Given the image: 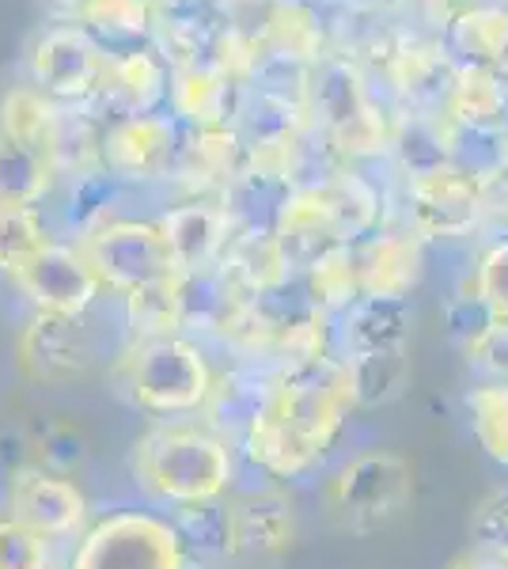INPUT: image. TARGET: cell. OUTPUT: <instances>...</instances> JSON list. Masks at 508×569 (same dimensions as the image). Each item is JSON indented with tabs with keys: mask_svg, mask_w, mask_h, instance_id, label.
<instances>
[{
	"mask_svg": "<svg viewBox=\"0 0 508 569\" xmlns=\"http://www.w3.org/2000/svg\"><path fill=\"white\" fill-rule=\"evenodd\" d=\"M349 410H353L349 376L335 353L289 361L281 365L270 407L243 448L262 471L292 479L311 471L330 452Z\"/></svg>",
	"mask_w": 508,
	"mask_h": 569,
	"instance_id": "obj_1",
	"label": "cell"
},
{
	"mask_svg": "<svg viewBox=\"0 0 508 569\" xmlns=\"http://www.w3.org/2000/svg\"><path fill=\"white\" fill-rule=\"evenodd\" d=\"M133 475L160 501H217L232 482V452H228V440L209 429L168 421L133 445Z\"/></svg>",
	"mask_w": 508,
	"mask_h": 569,
	"instance_id": "obj_2",
	"label": "cell"
},
{
	"mask_svg": "<svg viewBox=\"0 0 508 569\" xmlns=\"http://www.w3.org/2000/svg\"><path fill=\"white\" fill-rule=\"evenodd\" d=\"M122 388L137 407L152 415H190L201 410L212 391L209 361L190 338L156 335L137 338L122 361Z\"/></svg>",
	"mask_w": 508,
	"mask_h": 569,
	"instance_id": "obj_3",
	"label": "cell"
},
{
	"mask_svg": "<svg viewBox=\"0 0 508 569\" xmlns=\"http://www.w3.org/2000/svg\"><path fill=\"white\" fill-rule=\"evenodd\" d=\"M414 501V467L395 452H365L327 486V509L338 528L368 536L391 525Z\"/></svg>",
	"mask_w": 508,
	"mask_h": 569,
	"instance_id": "obj_4",
	"label": "cell"
},
{
	"mask_svg": "<svg viewBox=\"0 0 508 569\" xmlns=\"http://www.w3.org/2000/svg\"><path fill=\"white\" fill-rule=\"evenodd\" d=\"M80 251L96 266L99 281L122 297L160 289L179 278L160 224H149V220H110L88 240H80Z\"/></svg>",
	"mask_w": 508,
	"mask_h": 569,
	"instance_id": "obj_5",
	"label": "cell"
},
{
	"mask_svg": "<svg viewBox=\"0 0 508 569\" xmlns=\"http://www.w3.org/2000/svg\"><path fill=\"white\" fill-rule=\"evenodd\" d=\"M190 558L168 520L114 512L80 539L72 569H187Z\"/></svg>",
	"mask_w": 508,
	"mask_h": 569,
	"instance_id": "obj_6",
	"label": "cell"
},
{
	"mask_svg": "<svg viewBox=\"0 0 508 569\" xmlns=\"http://www.w3.org/2000/svg\"><path fill=\"white\" fill-rule=\"evenodd\" d=\"M489 217V182L440 168L406 182V220L421 240H464Z\"/></svg>",
	"mask_w": 508,
	"mask_h": 569,
	"instance_id": "obj_7",
	"label": "cell"
},
{
	"mask_svg": "<svg viewBox=\"0 0 508 569\" xmlns=\"http://www.w3.org/2000/svg\"><path fill=\"white\" fill-rule=\"evenodd\" d=\"M110 53L80 23L46 31L31 50L34 88L53 103H91L107 80Z\"/></svg>",
	"mask_w": 508,
	"mask_h": 569,
	"instance_id": "obj_8",
	"label": "cell"
},
{
	"mask_svg": "<svg viewBox=\"0 0 508 569\" xmlns=\"http://www.w3.org/2000/svg\"><path fill=\"white\" fill-rule=\"evenodd\" d=\"M182 122L175 114L118 118L103 133V168L118 179H168L182 163Z\"/></svg>",
	"mask_w": 508,
	"mask_h": 569,
	"instance_id": "obj_9",
	"label": "cell"
},
{
	"mask_svg": "<svg viewBox=\"0 0 508 569\" xmlns=\"http://www.w3.org/2000/svg\"><path fill=\"white\" fill-rule=\"evenodd\" d=\"M12 281L20 284V292L31 300L34 311H53V316L72 319L84 316L96 305L99 289H103L88 254L80 247L64 243H46L31 262L20 266Z\"/></svg>",
	"mask_w": 508,
	"mask_h": 569,
	"instance_id": "obj_10",
	"label": "cell"
},
{
	"mask_svg": "<svg viewBox=\"0 0 508 569\" xmlns=\"http://www.w3.org/2000/svg\"><path fill=\"white\" fill-rule=\"evenodd\" d=\"M8 509L42 539H58L84 525L88 501L64 475L46 471L42 463H23L12 467V479H8Z\"/></svg>",
	"mask_w": 508,
	"mask_h": 569,
	"instance_id": "obj_11",
	"label": "cell"
},
{
	"mask_svg": "<svg viewBox=\"0 0 508 569\" xmlns=\"http://www.w3.org/2000/svg\"><path fill=\"white\" fill-rule=\"evenodd\" d=\"M16 361L31 383H69L88 369L91 342L80 319L34 311L16 338Z\"/></svg>",
	"mask_w": 508,
	"mask_h": 569,
	"instance_id": "obj_12",
	"label": "cell"
},
{
	"mask_svg": "<svg viewBox=\"0 0 508 569\" xmlns=\"http://www.w3.org/2000/svg\"><path fill=\"white\" fill-rule=\"evenodd\" d=\"M163 243L171 251L175 273H193V270H209V266L225 262V251L232 243V220H228L220 201L193 198L187 206L168 209L160 220Z\"/></svg>",
	"mask_w": 508,
	"mask_h": 569,
	"instance_id": "obj_13",
	"label": "cell"
},
{
	"mask_svg": "<svg viewBox=\"0 0 508 569\" xmlns=\"http://www.w3.org/2000/svg\"><path fill=\"white\" fill-rule=\"evenodd\" d=\"M292 198H297V187L281 171L258 168V163H247L220 190V206H225L228 220H232V232L243 236V240H273Z\"/></svg>",
	"mask_w": 508,
	"mask_h": 569,
	"instance_id": "obj_14",
	"label": "cell"
},
{
	"mask_svg": "<svg viewBox=\"0 0 508 569\" xmlns=\"http://www.w3.org/2000/svg\"><path fill=\"white\" fill-rule=\"evenodd\" d=\"M243 80L220 66L175 69L171 77V114L187 130H225L236 126L243 103Z\"/></svg>",
	"mask_w": 508,
	"mask_h": 569,
	"instance_id": "obj_15",
	"label": "cell"
},
{
	"mask_svg": "<svg viewBox=\"0 0 508 569\" xmlns=\"http://www.w3.org/2000/svg\"><path fill=\"white\" fill-rule=\"evenodd\" d=\"M171 77H175V69L168 66V58H163L156 46L129 50V53H110L107 80L96 103L114 107L122 118L156 114V107H160L163 99H171Z\"/></svg>",
	"mask_w": 508,
	"mask_h": 569,
	"instance_id": "obj_16",
	"label": "cell"
},
{
	"mask_svg": "<svg viewBox=\"0 0 508 569\" xmlns=\"http://www.w3.org/2000/svg\"><path fill=\"white\" fill-rule=\"evenodd\" d=\"M277 376H281V365H273V369L243 365V369H232L212 380V391L201 410H206L209 426L217 429V437H225V440L251 437V429L262 421L266 407H270V399H273Z\"/></svg>",
	"mask_w": 508,
	"mask_h": 569,
	"instance_id": "obj_17",
	"label": "cell"
},
{
	"mask_svg": "<svg viewBox=\"0 0 508 569\" xmlns=\"http://www.w3.org/2000/svg\"><path fill=\"white\" fill-rule=\"evenodd\" d=\"M365 297H410L425 273V240L414 228H380L357 240Z\"/></svg>",
	"mask_w": 508,
	"mask_h": 569,
	"instance_id": "obj_18",
	"label": "cell"
},
{
	"mask_svg": "<svg viewBox=\"0 0 508 569\" xmlns=\"http://www.w3.org/2000/svg\"><path fill=\"white\" fill-rule=\"evenodd\" d=\"M243 289L232 281L225 266L193 270L175 278V316L179 330H201V335H232Z\"/></svg>",
	"mask_w": 508,
	"mask_h": 569,
	"instance_id": "obj_19",
	"label": "cell"
},
{
	"mask_svg": "<svg viewBox=\"0 0 508 569\" xmlns=\"http://www.w3.org/2000/svg\"><path fill=\"white\" fill-rule=\"evenodd\" d=\"M338 316V327H330L341 350L338 361L406 346V335H410L414 323L410 297H360L357 305H349Z\"/></svg>",
	"mask_w": 508,
	"mask_h": 569,
	"instance_id": "obj_20",
	"label": "cell"
},
{
	"mask_svg": "<svg viewBox=\"0 0 508 569\" xmlns=\"http://www.w3.org/2000/svg\"><path fill=\"white\" fill-rule=\"evenodd\" d=\"M273 243L292 273H308L319 259H327L335 247L349 240L341 236V228L335 224V217L327 213V206H322V198L316 190H297L292 206L285 209Z\"/></svg>",
	"mask_w": 508,
	"mask_h": 569,
	"instance_id": "obj_21",
	"label": "cell"
},
{
	"mask_svg": "<svg viewBox=\"0 0 508 569\" xmlns=\"http://www.w3.org/2000/svg\"><path fill=\"white\" fill-rule=\"evenodd\" d=\"M440 42H445V50L459 66L508 72V8L505 4L464 8V12L445 27Z\"/></svg>",
	"mask_w": 508,
	"mask_h": 569,
	"instance_id": "obj_22",
	"label": "cell"
},
{
	"mask_svg": "<svg viewBox=\"0 0 508 569\" xmlns=\"http://www.w3.org/2000/svg\"><path fill=\"white\" fill-rule=\"evenodd\" d=\"M292 536H297V517L292 501L281 493H255L232 505V555H281Z\"/></svg>",
	"mask_w": 508,
	"mask_h": 569,
	"instance_id": "obj_23",
	"label": "cell"
},
{
	"mask_svg": "<svg viewBox=\"0 0 508 569\" xmlns=\"http://www.w3.org/2000/svg\"><path fill=\"white\" fill-rule=\"evenodd\" d=\"M156 0H88L77 23L103 46L107 53H129L156 46Z\"/></svg>",
	"mask_w": 508,
	"mask_h": 569,
	"instance_id": "obj_24",
	"label": "cell"
},
{
	"mask_svg": "<svg viewBox=\"0 0 508 569\" xmlns=\"http://www.w3.org/2000/svg\"><path fill=\"white\" fill-rule=\"evenodd\" d=\"M61 126V110L39 88H8L4 99H0V133L46 156L53 168H58Z\"/></svg>",
	"mask_w": 508,
	"mask_h": 569,
	"instance_id": "obj_25",
	"label": "cell"
},
{
	"mask_svg": "<svg viewBox=\"0 0 508 569\" xmlns=\"http://www.w3.org/2000/svg\"><path fill=\"white\" fill-rule=\"evenodd\" d=\"M346 376H349V395H353V407H387V402L402 399L410 388V350L406 346H391V350L360 353L349 357Z\"/></svg>",
	"mask_w": 508,
	"mask_h": 569,
	"instance_id": "obj_26",
	"label": "cell"
},
{
	"mask_svg": "<svg viewBox=\"0 0 508 569\" xmlns=\"http://www.w3.org/2000/svg\"><path fill=\"white\" fill-rule=\"evenodd\" d=\"M448 118L482 126V130H505L508 126V72L459 66L456 91L445 110Z\"/></svg>",
	"mask_w": 508,
	"mask_h": 569,
	"instance_id": "obj_27",
	"label": "cell"
},
{
	"mask_svg": "<svg viewBox=\"0 0 508 569\" xmlns=\"http://www.w3.org/2000/svg\"><path fill=\"white\" fill-rule=\"evenodd\" d=\"M387 156L395 160V168H399V176L406 182L425 179L440 168H451L440 118H425V114H402L399 122H395Z\"/></svg>",
	"mask_w": 508,
	"mask_h": 569,
	"instance_id": "obj_28",
	"label": "cell"
},
{
	"mask_svg": "<svg viewBox=\"0 0 508 569\" xmlns=\"http://www.w3.org/2000/svg\"><path fill=\"white\" fill-rule=\"evenodd\" d=\"M448 144V163L464 176H475L482 182H497L505 176V141L501 130H482V126L459 122V118H440Z\"/></svg>",
	"mask_w": 508,
	"mask_h": 569,
	"instance_id": "obj_29",
	"label": "cell"
},
{
	"mask_svg": "<svg viewBox=\"0 0 508 569\" xmlns=\"http://www.w3.org/2000/svg\"><path fill=\"white\" fill-rule=\"evenodd\" d=\"M53 182V163L0 133V206L34 209Z\"/></svg>",
	"mask_w": 508,
	"mask_h": 569,
	"instance_id": "obj_30",
	"label": "cell"
},
{
	"mask_svg": "<svg viewBox=\"0 0 508 569\" xmlns=\"http://www.w3.org/2000/svg\"><path fill=\"white\" fill-rule=\"evenodd\" d=\"M187 558H225L232 555V505L225 501H198L179 505L171 520Z\"/></svg>",
	"mask_w": 508,
	"mask_h": 569,
	"instance_id": "obj_31",
	"label": "cell"
},
{
	"mask_svg": "<svg viewBox=\"0 0 508 569\" xmlns=\"http://www.w3.org/2000/svg\"><path fill=\"white\" fill-rule=\"evenodd\" d=\"M308 281L316 289L319 305L338 316L346 311L349 305H357L365 297V278H360V251L357 243H341L327 259H319L316 266L308 270Z\"/></svg>",
	"mask_w": 508,
	"mask_h": 569,
	"instance_id": "obj_32",
	"label": "cell"
},
{
	"mask_svg": "<svg viewBox=\"0 0 508 569\" xmlns=\"http://www.w3.org/2000/svg\"><path fill=\"white\" fill-rule=\"evenodd\" d=\"M118 176H110L107 168H91V171H80V179L72 182V194H69V228L80 232L88 240L91 232H99L103 224H110V209L118 201Z\"/></svg>",
	"mask_w": 508,
	"mask_h": 569,
	"instance_id": "obj_33",
	"label": "cell"
},
{
	"mask_svg": "<svg viewBox=\"0 0 508 569\" xmlns=\"http://www.w3.org/2000/svg\"><path fill=\"white\" fill-rule=\"evenodd\" d=\"M467 415L478 445L508 467V380H489L467 395Z\"/></svg>",
	"mask_w": 508,
	"mask_h": 569,
	"instance_id": "obj_34",
	"label": "cell"
},
{
	"mask_svg": "<svg viewBox=\"0 0 508 569\" xmlns=\"http://www.w3.org/2000/svg\"><path fill=\"white\" fill-rule=\"evenodd\" d=\"M46 243H50V236H46L34 209L0 206V270L16 278L20 266L31 262Z\"/></svg>",
	"mask_w": 508,
	"mask_h": 569,
	"instance_id": "obj_35",
	"label": "cell"
},
{
	"mask_svg": "<svg viewBox=\"0 0 508 569\" xmlns=\"http://www.w3.org/2000/svg\"><path fill=\"white\" fill-rule=\"evenodd\" d=\"M31 448L34 463H42L53 475H64V479L72 471H80L88 460V437L72 421H42L31 437Z\"/></svg>",
	"mask_w": 508,
	"mask_h": 569,
	"instance_id": "obj_36",
	"label": "cell"
},
{
	"mask_svg": "<svg viewBox=\"0 0 508 569\" xmlns=\"http://www.w3.org/2000/svg\"><path fill=\"white\" fill-rule=\"evenodd\" d=\"M494 327H497L494 308H489L475 289L456 292V297H451L448 305H445V330H448V338H451V342H456L464 353L475 350V346L482 342V338H486Z\"/></svg>",
	"mask_w": 508,
	"mask_h": 569,
	"instance_id": "obj_37",
	"label": "cell"
},
{
	"mask_svg": "<svg viewBox=\"0 0 508 569\" xmlns=\"http://www.w3.org/2000/svg\"><path fill=\"white\" fill-rule=\"evenodd\" d=\"M0 569H50L46 539L16 517H0Z\"/></svg>",
	"mask_w": 508,
	"mask_h": 569,
	"instance_id": "obj_38",
	"label": "cell"
},
{
	"mask_svg": "<svg viewBox=\"0 0 508 569\" xmlns=\"http://www.w3.org/2000/svg\"><path fill=\"white\" fill-rule=\"evenodd\" d=\"M470 289L494 308L497 323H508V236L486 247V254L478 259L475 284Z\"/></svg>",
	"mask_w": 508,
	"mask_h": 569,
	"instance_id": "obj_39",
	"label": "cell"
},
{
	"mask_svg": "<svg viewBox=\"0 0 508 569\" xmlns=\"http://www.w3.org/2000/svg\"><path fill=\"white\" fill-rule=\"evenodd\" d=\"M470 539L478 550L508 555V486L478 501L475 517H470Z\"/></svg>",
	"mask_w": 508,
	"mask_h": 569,
	"instance_id": "obj_40",
	"label": "cell"
},
{
	"mask_svg": "<svg viewBox=\"0 0 508 569\" xmlns=\"http://www.w3.org/2000/svg\"><path fill=\"white\" fill-rule=\"evenodd\" d=\"M467 357L489 380H508V323H497Z\"/></svg>",
	"mask_w": 508,
	"mask_h": 569,
	"instance_id": "obj_41",
	"label": "cell"
},
{
	"mask_svg": "<svg viewBox=\"0 0 508 569\" xmlns=\"http://www.w3.org/2000/svg\"><path fill=\"white\" fill-rule=\"evenodd\" d=\"M448 569H508V555H494V550H467Z\"/></svg>",
	"mask_w": 508,
	"mask_h": 569,
	"instance_id": "obj_42",
	"label": "cell"
},
{
	"mask_svg": "<svg viewBox=\"0 0 508 569\" xmlns=\"http://www.w3.org/2000/svg\"><path fill=\"white\" fill-rule=\"evenodd\" d=\"M338 8H349L353 16H368V12H384V8H395L402 0H335Z\"/></svg>",
	"mask_w": 508,
	"mask_h": 569,
	"instance_id": "obj_43",
	"label": "cell"
},
{
	"mask_svg": "<svg viewBox=\"0 0 508 569\" xmlns=\"http://www.w3.org/2000/svg\"><path fill=\"white\" fill-rule=\"evenodd\" d=\"M46 4H50V8H58V12H64V16H72V20H77V16H80V8H84L88 0H46Z\"/></svg>",
	"mask_w": 508,
	"mask_h": 569,
	"instance_id": "obj_44",
	"label": "cell"
},
{
	"mask_svg": "<svg viewBox=\"0 0 508 569\" xmlns=\"http://www.w3.org/2000/svg\"><path fill=\"white\" fill-rule=\"evenodd\" d=\"M501 141H505V171H508V126L501 130Z\"/></svg>",
	"mask_w": 508,
	"mask_h": 569,
	"instance_id": "obj_45",
	"label": "cell"
},
{
	"mask_svg": "<svg viewBox=\"0 0 508 569\" xmlns=\"http://www.w3.org/2000/svg\"><path fill=\"white\" fill-rule=\"evenodd\" d=\"M470 4H497V0H470Z\"/></svg>",
	"mask_w": 508,
	"mask_h": 569,
	"instance_id": "obj_46",
	"label": "cell"
},
{
	"mask_svg": "<svg viewBox=\"0 0 508 569\" xmlns=\"http://www.w3.org/2000/svg\"><path fill=\"white\" fill-rule=\"evenodd\" d=\"M187 569H190V566H187Z\"/></svg>",
	"mask_w": 508,
	"mask_h": 569,
	"instance_id": "obj_47",
	"label": "cell"
}]
</instances>
